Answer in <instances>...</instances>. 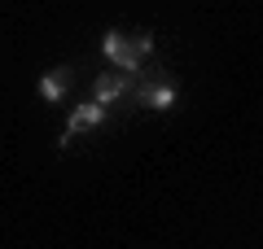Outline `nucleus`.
<instances>
[{
  "instance_id": "nucleus-1",
  "label": "nucleus",
  "mask_w": 263,
  "mask_h": 249,
  "mask_svg": "<svg viewBox=\"0 0 263 249\" xmlns=\"http://www.w3.org/2000/svg\"><path fill=\"white\" fill-rule=\"evenodd\" d=\"M101 53L110 57L114 70H123V74H136L141 61H145V53L136 48V39H127L123 31H105V35H101Z\"/></svg>"
},
{
  "instance_id": "nucleus-2",
  "label": "nucleus",
  "mask_w": 263,
  "mask_h": 249,
  "mask_svg": "<svg viewBox=\"0 0 263 249\" xmlns=\"http://www.w3.org/2000/svg\"><path fill=\"white\" fill-rule=\"evenodd\" d=\"M132 79H136V74H123V70H105V74H97V83H92V101L110 110L114 101H123V96L132 92Z\"/></svg>"
},
{
  "instance_id": "nucleus-3",
  "label": "nucleus",
  "mask_w": 263,
  "mask_h": 249,
  "mask_svg": "<svg viewBox=\"0 0 263 249\" xmlns=\"http://www.w3.org/2000/svg\"><path fill=\"white\" fill-rule=\"evenodd\" d=\"M101 122H105V105H97V101L75 105V110H70V118H66L62 144H70V136H79V131H92V127H101Z\"/></svg>"
},
{
  "instance_id": "nucleus-4",
  "label": "nucleus",
  "mask_w": 263,
  "mask_h": 249,
  "mask_svg": "<svg viewBox=\"0 0 263 249\" xmlns=\"http://www.w3.org/2000/svg\"><path fill=\"white\" fill-rule=\"evenodd\" d=\"M136 101H141L145 110H171V105L180 101V88H176L171 79H154V83L145 79L141 92H136Z\"/></svg>"
},
{
  "instance_id": "nucleus-5",
  "label": "nucleus",
  "mask_w": 263,
  "mask_h": 249,
  "mask_svg": "<svg viewBox=\"0 0 263 249\" xmlns=\"http://www.w3.org/2000/svg\"><path fill=\"white\" fill-rule=\"evenodd\" d=\"M66 92H70V70H66V66L40 74V96H44V101H62Z\"/></svg>"
}]
</instances>
